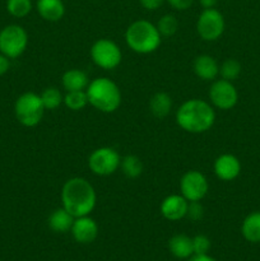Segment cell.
Instances as JSON below:
<instances>
[{"label":"cell","instance_id":"cell-1","mask_svg":"<svg viewBox=\"0 0 260 261\" xmlns=\"http://www.w3.org/2000/svg\"><path fill=\"white\" fill-rule=\"evenodd\" d=\"M63 208L74 218L89 216L96 208V190L88 180L83 177H71L61 189Z\"/></svg>","mask_w":260,"mask_h":261},{"label":"cell","instance_id":"cell-2","mask_svg":"<svg viewBox=\"0 0 260 261\" xmlns=\"http://www.w3.org/2000/svg\"><path fill=\"white\" fill-rule=\"evenodd\" d=\"M216 111L209 102L199 98L188 99L176 111V122L185 132L201 134L212 129Z\"/></svg>","mask_w":260,"mask_h":261},{"label":"cell","instance_id":"cell-3","mask_svg":"<svg viewBox=\"0 0 260 261\" xmlns=\"http://www.w3.org/2000/svg\"><path fill=\"white\" fill-rule=\"evenodd\" d=\"M125 42L127 47L137 54L147 55L157 50L162 42V36L155 24L149 20L139 19L133 22L125 32Z\"/></svg>","mask_w":260,"mask_h":261},{"label":"cell","instance_id":"cell-4","mask_svg":"<svg viewBox=\"0 0 260 261\" xmlns=\"http://www.w3.org/2000/svg\"><path fill=\"white\" fill-rule=\"evenodd\" d=\"M86 93L88 103L105 114H112L121 105V91L115 82L105 76L89 82Z\"/></svg>","mask_w":260,"mask_h":261},{"label":"cell","instance_id":"cell-5","mask_svg":"<svg viewBox=\"0 0 260 261\" xmlns=\"http://www.w3.org/2000/svg\"><path fill=\"white\" fill-rule=\"evenodd\" d=\"M45 110L41 96L35 92H25L20 94L14 103V114L18 122L27 127H33L40 124Z\"/></svg>","mask_w":260,"mask_h":261},{"label":"cell","instance_id":"cell-6","mask_svg":"<svg viewBox=\"0 0 260 261\" xmlns=\"http://www.w3.org/2000/svg\"><path fill=\"white\" fill-rule=\"evenodd\" d=\"M28 46V33L22 25L9 24L0 31V53L9 59H17Z\"/></svg>","mask_w":260,"mask_h":261},{"label":"cell","instance_id":"cell-7","mask_svg":"<svg viewBox=\"0 0 260 261\" xmlns=\"http://www.w3.org/2000/svg\"><path fill=\"white\" fill-rule=\"evenodd\" d=\"M91 58L98 68L112 70L122 60V53L119 46L109 38H99L92 45Z\"/></svg>","mask_w":260,"mask_h":261},{"label":"cell","instance_id":"cell-8","mask_svg":"<svg viewBox=\"0 0 260 261\" xmlns=\"http://www.w3.org/2000/svg\"><path fill=\"white\" fill-rule=\"evenodd\" d=\"M224 17L216 8L204 9L196 20V32L204 41H217L224 32Z\"/></svg>","mask_w":260,"mask_h":261},{"label":"cell","instance_id":"cell-9","mask_svg":"<svg viewBox=\"0 0 260 261\" xmlns=\"http://www.w3.org/2000/svg\"><path fill=\"white\" fill-rule=\"evenodd\" d=\"M120 163V154L111 147L97 148L88 157L89 170L97 176L112 175L119 170Z\"/></svg>","mask_w":260,"mask_h":261},{"label":"cell","instance_id":"cell-10","mask_svg":"<svg viewBox=\"0 0 260 261\" xmlns=\"http://www.w3.org/2000/svg\"><path fill=\"white\" fill-rule=\"evenodd\" d=\"M209 99L213 107L227 111L236 106L239 101V93L232 82L218 79L214 81L209 88Z\"/></svg>","mask_w":260,"mask_h":261},{"label":"cell","instance_id":"cell-11","mask_svg":"<svg viewBox=\"0 0 260 261\" xmlns=\"http://www.w3.org/2000/svg\"><path fill=\"white\" fill-rule=\"evenodd\" d=\"M209 184L200 171L191 170L184 173L180 180L181 195L188 201H201L208 194Z\"/></svg>","mask_w":260,"mask_h":261},{"label":"cell","instance_id":"cell-12","mask_svg":"<svg viewBox=\"0 0 260 261\" xmlns=\"http://www.w3.org/2000/svg\"><path fill=\"white\" fill-rule=\"evenodd\" d=\"M70 232L78 244H92L98 236V224L89 216L78 217L74 219Z\"/></svg>","mask_w":260,"mask_h":261},{"label":"cell","instance_id":"cell-13","mask_svg":"<svg viewBox=\"0 0 260 261\" xmlns=\"http://www.w3.org/2000/svg\"><path fill=\"white\" fill-rule=\"evenodd\" d=\"M189 201L181 194H172L166 196L161 203V214L167 221L177 222L186 218Z\"/></svg>","mask_w":260,"mask_h":261},{"label":"cell","instance_id":"cell-14","mask_svg":"<svg viewBox=\"0 0 260 261\" xmlns=\"http://www.w3.org/2000/svg\"><path fill=\"white\" fill-rule=\"evenodd\" d=\"M214 173L222 181H232L239 177L241 172V163L236 155L223 153L214 161Z\"/></svg>","mask_w":260,"mask_h":261},{"label":"cell","instance_id":"cell-15","mask_svg":"<svg viewBox=\"0 0 260 261\" xmlns=\"http://www.w3.org/2000/svg\"><path fill=\"white\" fill-rule=\"evenodd\" d=\"M194 73L203 81H216L219 75V65L211 55H199L193 64Z\"/></svg>","mask_w":260,"mask_h":261},{"label":"cell","instance_id":"cell-16","mask_svg":"<svg viewBox=\"0 0 260 261\" xmlns=\"http://www.w3.org/2000/svg\"><path fill=\"white\" fill-rule=\"evenodd\" d=\"M36 9L41 18L48 22H58L65 14V5L63 0H37Z\"/></svg>","mask_w":260,"mask_h":261},{"label":"cell","instance_id":"cell-17","mask_svg":"<svg viewBox=\"0 0 260 261\" xmlns=\"http://www.w3.org/2000/svg\"><path fill=\"white\" fill-rule=\"evenodd\" d=\"M168 250L176 259L188 260L194 255L193 239L184 233L175 234L168 241Z\"/></svg>","mask_w":260,"mask_h":261},{"label":"cell","instance_id":"cell-18","mask_svg":"<svg viewBox=\"0 0 260 261\" xmlns=\"http://www.w3.org/2000/svg\"><path fill=\"white\" fill-rule=\"evenodd\" d=\"M74 219L75 218L61 206V208L55 209L50 214V217L47 219V223L48 227L54 232H56V233H66V232H69L71 229Z\"/></svg>","mask_w":260,"mask_h":261},{"label":"cell","instance_id":"cell-19","mask_svg":"<svg viewBox=\"0 0 260 261\" xmlns=\"http://www.w3.org/2000/svg\"><path fill=\"white\" fill-rule=\"evenodd\" d=\"M61 83H63L64 89L66 92H73V91H86L88 87L89 81L87 74L83 70L79 69H70L66 70L63 74L61 78Z\"/></svg>","mask_w":260,"mask_h":261},{"label":"cell","instance_id":"cell-20","mask_svg":"<svg viewBox=\"0 0 260 261\" xmlns=\"http://www.w3.org/2000/svg\"><path fill=\"white\" fill-rule=\"evenodd\" d=\"M241 233L247 242L259 244L260 242V212H252L244 219L241 226Z\"/></svg>","mask_w":260,"mask_h":261},{"label":"cell","instance_id":"cell-21","mask_svg":"<svg viewBox=\"0 0 260 261\" xmlns=\"http://www.w3.org/2000/svg\"><path fill=\"white\" fill-rule=\"evenodd\" d=\"M172 109V98L166 92H157L149 101V110L155 117L163 119L170 114Z\"/></svg>","mask_w":260,"mask_h":261},{"label":"cell","instance_id":"cell-22","mask_svg":"<svg viewBox=\"0 0 260 261\" xmlns=\"http://www.w3.org/2000/svg\"><path fill=\"white\" fill-rule=\"evenodd\" d=\"M122 173L127 178H138L143 172V162L137 155H125L120 163Z\"/></svg>","mask_w":260,"mask_h":261},{"label":"cell","instance_id":"cell-23","mask_svg":"<svg viewBox=\"0 0 260 261\" xmlns=\"http://www.w3.org/2000/svg\"><path fill=\"white\" fill-rule=\"evenodd\" d=\"M63 102L71 111H81L88 105V97H87L86 91L66 92Z\"/></svg>","mask_w":260,"mask_h":261},{"label":"cell","instance_id":"cell-24","mask_svg":"<svg viewBox=\"0 0 260 261\" xmlns=\"http://www.w3.org/2000/svg\"><path fill=\"white\" fill-rule=\"evenodd\" d=\"M32 8V0H7V10L12 17H27Z\"/></svg>","mask_w":260,"mask_h":261},{"label":"cell","instance_id":"cell-25","mask_svg":"<svg viewBox=\"0 0 260 261\" xmlns=\"http://www.w3.org/2000/svg\"><path fill=\"white\" fill-rule=\"evenodd\" d=\"M241 64L236 59H227L219 66V75L222 76V79L232 82L239 78L240 74H241Z\"/></svg>","mask_w":260,"mask_h":261},{"label":"cell","instance_id":"cell-26","mask_svg":"<svg viewBox=\"0 0 260 261\" xmlns=\"http://www.w3.org/2000/svg\"><path fill=\"white\" fill-rule=\"evenodd\" d=\"M155 27H157L158 32L161 33L162 37H171V36H173L177 32L178 22L175 15L165 14L163 17L160 18Z\"/></svg>","mask_w":260,"mask_h":261},{"label":"cell","instance_id":"cell-27","mask_svg":"<svg viewBox=\"0 0 260 261\" xmlns=\"http://www.w3.org/2000/svg\"><path fill=\"white\" fill-rule=\"evenodd\" d=\"M40 96L46 110L58 109V107L63 103V99H64V97L61 96V92L59 91L58 88H55V87L46 88Z\"/></svg>","mask_w":260,"mask_h":261},{"label":"cell","instance_id":"cell-28","mask_svg":"<svg viewBox=\"0 0 260 261\" xmlns=\"http://www.w3.org/2000/svg\"><path fill=\"white\" fill-rule=\"evenodd\" d=\"M212 247V242L205 234H196L195 237H193V249L194 254H208L209 250Z\"/></svg>","mask_w":260,"mask_h":261},{"label":"cell","instance_id":"cell-29","mask_svg":"<svg viewBox=\"0 0 260 261\" xmlns=\"http://www.w3.org/2000/svg\"><path fill=\"white\" fill-rule=\"evenodd\" d=\"M204 216V208L200 201H189L186 218L193 222H199Z\"/></svg>","mask_w":260,"mask_h":261},{"label":"cell","instance_id":"cell-30","mask_svg":"<svg viewBox=\"0 0 260 261\" xmlns=\"http://www.w3.org/2000/svg\"><path fill=\"white\" fill-rule=\"evenodd\" d=\"M166 2L176 10H188L193 5L194 0H166Z\"/></svg>","mask_w":260,"mask_h":261},{"label":"cell","instance_id":"cell-31","mask_svg":"<svg viewBox=\"0 0 260 261\" xmlns=\"http://www.w3.org/2000/svg\"><path fill=\"white\" fill-rule=\"evenodd\" d=\"M140 4L143 8H145L147 10H155L163 4L165 0H139Z\"/></svg>","mask_w":260,"mask_h":261},{"label":"cell","instance_id":"cell-32","mask_svg":"<svg viewBox=\"0 0 260 261\" xmlns=\"http://www.w3.org/2000/svg\"><path fill=\"white\" fill-rule=\"evenodd\" d=\"M10 68V59L0 53V75H4Z\"/></svg>","mask_w":260,"mask_h":261},{"label":"cell","instance_id":"cell-33","mask_svg":"<svg viewBox=\"0 0 260 261\" xmlns=\"http://www.w3.org/2000/svg\"><path fill=\"white\" fill-rule=\"evenodd\" d=\"M188 261H217V260L208 254H201V255L194 254L193 256L189 257Z\"/></svg>","mask_w":260,"mask_h":261},{"label":"cell","instance_id":"cell-34","mask_svg":"<svg viewBox=\"0 0 260 261\" xmlns=\"http://www.w3.org/2000/svg\"><path fill=\"white\" fill-rule=\"evenodd\" d=\"M199 4L204 8V9H209V8H216L219 0H198Z\"/></svg>","mask_w":260,"mask_h":261}]
</instances>
